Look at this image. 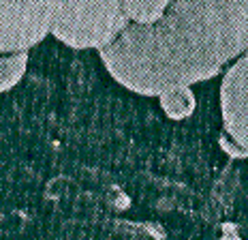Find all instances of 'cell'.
<instances>
[{
    "instance_id": "6da1fadb",
    "label": "cell",
    "mask_w": 248,
    "mask_h": 240,
    "mask_svg": "<svg viewBox=\"0 0 248 240\" xmlns=\"http://www.w3.org/2000/svg\"><path fill=\"white\" fill-rule=\"evenodd\" d=\"M246 48V0H180L169 2L156 24H128L99 56L126 90L161 97L216 77Z\"/></svg>"
},
{
    "instance_id": "7a4b0ae2",
    "label": "cell",
    "mask_w": 248,
    "mask_h": 240,
    "mask_svg": "<svg viewBox=\"0 0 248 240\" xmlns=\"http://www.w3.org/2000/svg\"><path fill=\"white\" fill-rule=\"evenodd\" d=\"M128 26L120 0H51L49 34L73 50H105Z\"/></svg>"
},
{
    "instance_id": "3957f363",
    "label": "cell",
    "mask_w": 248,
    "mask_h": 240,
    "mask_svg": "<svg viewBox=\"0 0 248 240\" xmlns=\"http://www.w3.org/2000/svg\"><path fill=\"white\" fill-rule=\"evenodd\" d=\"M51 30V0L0 2V56L28 54Z\"/></svg>"
},
{
    "instance_id": "277c9868",
    "label": "cell",
    "mask_w": 248,
    "mask_h": 240,
    "mask_svg": "<svg viewBox=\"0 0 248 240\" xmlns=\"http://www.w3.org/2000/svg\"><path fill=\"white\" fill-rule=\"evenodd\" d=\"M248 56H240L223 73L220 82V116L223 131L237 144H248Z\"/></svg>"
},
{
    "instance_id": "5b68a950",
    "label": "cell",
    "mask_w": 248,
    "mask_h": 240,
    "mask_svg": "<svg viewBox=\"0 0 248 240\" xmlns=\"http://www.w3.org/2000/svg\"><path fill=\"white\" fill-rule=\"evenodd\" d=\"M120 4L128 24L150 26V24H156L163 17V13L169 7V0H124Z\"/></svg>"
},
{
    "instance_id": "8992f818",
    "label": "cell",
    "mask_w": 248,
    "mask_h": 240,
    "mask_svg": "<svg viewBox=\"0 0 248 240\" xmlns=\"http://www.w3.org/2000/svg\"><path fill=\"white\" fill-rule=\"evenodd\" d=\"M158 103H161V109L167 118L186 120L188 116H193L197 99H195V92L190 88H173V90L163 92L158 97Z\"/></svg>"
},
{
    "instance_id": "52a82bcc",
    "label": "cell",
    "mask_w": 248,
    "mask_h": 240,
    "mask_svg": "<svg viewBox=\"0 0 248 240\" xmlns=\"http://www.w3.org/2000/svg\"><path fill=\"white\" fill-rule=\"evenodd\" d=\"M28 69V54L0 56V92H9L22 82Z\"/></svg>"
},
{
    "instance_id": "ba28073f",
    "label": "cell",
    "mask_w": 248,
    "mask_h": 240,
    "mask_svg": "<svg viewBox=\"0 0 248 240\" xmlns=\"http://www.w3.org/2000/svg\"><path fill=\"white\" fill-rule=\"evenodd\" d=\"M218 146L223 148V153L225 154H229L231 159H246V146H242V144H237L231 135H227L225 131H220L218 135Z\"/></svg>"
}]
</instances>
